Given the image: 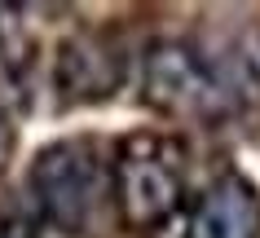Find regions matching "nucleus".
Listing matches in <instances>:
<instances>
[{"label":"nucleus","mask_w":260,"mask_h":238,"mask_svg":"<svg viewBox=\"0 0 260 238\" xmlns=\"http://www.w3.org/2000/svg\"><path fill=\"white\" fill-rule=\"evenodd\" d=\"M185 181L181 168L150 137H133L115 159V212L133 234H150L181 212Z\"/></svg>","instance_id":"nucleus-3"},{"label":"nucleus","mask_w":260,"mask_h":238,"mask_svg":"<svg viewBox=\"0 0 260 238\" xmlns=\"http://www.w3.org/2000/svg\"><path fill=\"white\" fill-rule=\"evenodd\" d=\"M0 238H27V234H22V225H18L14 216H5V212H0Z\"/></svg>","instance_id":"nucleus-7"},{"label":"nucleus","mask_w":260,"mask_h":238,"mask_svg":"<svg viewBox=\"0 0 260 238\" xmlns=\"http://www.w3.org/2000/svg\"><path fill=\"white\" fill-rule=\"evenodd\" d=\"M9 154H14V119H9L5 106H0V168L9 163Z\"/></svg>","instance_id":"nucleus-6"},{"label":"nucleus","mask_w":260,"mask_h":238,"mask_svg":"<svg viewBox=\"0 0 260 238\" xmlns=\"http://www.w3.org/2000/svg\"><path fill=\"white\" fill-rule=\"evenodd\" d=\"M53 84L62 101H106L123 84V49L97 31L71 36L57 49Z\"/></svg>","instance_id":"nucleus-4"},{"label":"nucleus","mask_w":260,"mask_h":238,"mask_svg":"<svg viewBox=\"0 0 260 238\" xmlns=\"http://www.w3.org/2000/svg\"><path fill=\"white\" fill-rule=\"evenodd\" d=\"M185 238H260V194L243 172L225 168L190 212Z\"/></svg>","instance_id":"nucleus-5"},{"label":"nucleus","mask_w":260,"mask_h":238,"mask_svg":"<svg viewBox=\"0 0 260 238\" xmlns=\"http://www.w3.org/2000/svg\"><path fill=\"white\" fill-rule=\"evenodd\" d=\"M27 190L40 216L62 234H88L97 212L115 208V159L88 137H67L44 146L27 168Z\"/></svg>","instance_id":"nucleus-1"},{"label":"nucleus","mask_w":260,"mask_h":238,"mask_svg":"<svg viewBox=\"0 0 260 238\" xmlns=\"http://www.w3.org/2000/svg\"><path fill=\"white\" fill-rule=\"evenodd\" d=\"M141 97L159 115L172 119H220L230 115L234 93L225 88L220 71L185 40H159L146 49L141 62Z\"/></svg>","instance_id":"nucleus-2"}]
</instances>
